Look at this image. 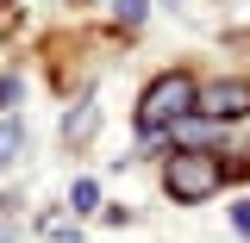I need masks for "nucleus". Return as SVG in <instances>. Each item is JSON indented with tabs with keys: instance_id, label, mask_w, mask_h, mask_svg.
I'll use <instances>...</instances> for the list:
<instances>
[{
	"instance_id": "nucleus-1",
	"label": "nucleus",
	"mask_w": 250,
	"mask_h": 243,
	"mask_svg": "<svg viewBox=\"0 0 250 243\" xmlns=\"http://www.w3.org/2000/svg\"><path fill=\"white\" fill-rule=\"evenodd\" d=\"M194 100H200V88H194V75H182V69H169V75H156L150 88H144V100H138V119H144V131H163V125H182V119H194Z\"/></svg>"
},
{
	"instance_id": "nucleus-2",
	"label": "nucleus",
	"mask_w": 250,
	"mask_h": 243,
	"mask_svg": "<svg viewBox=\"0 0 250 243\" xmlns=\"http://www.w3.org/2000/svg\"><path fill=\"white\" fill-rule=\"evenodd\" d=\"M163 187L182 200V206H194V200H207V193H219V162L207 150H182L169 168H163Z\"/></svg>"
},
{
	"instance_id": "nucleus-3",
	"label": "nucleus",
	"mask_w": 250,
	"mask_h": 243,
	"mask_svg": "<svg viewBox=\"0 0 250 243\" xmlns=\"http://www.w3.org/2000/svg\"><path fill=\"white\" fill-rule=\"evenodd\" d=\"M250 112V81H213L194 100V119H244Z\"/></svg>"
},
{
	"instance_id": "nucleus-4",
	"label": "nucleus",
	"mask_w": 250,
	"mask_h": 243,
	"mask_svg": "<svg viewBox=\"0 0 250 243\" xmlns=\"http://www.w3.org/2000/svg\"><path fill=\"white\" fill-rule=\"evenodd\" d=\"M25 156V125L19 119H0V168H13Z\"/></svg>"
},
{
	"instance_id": "nucleus-5",
	"label": "nucleus",
	"mask_w": 250,
	"mask_h": 243,
	"mask_svg": "<svg viewBox=\"0 0 250 243\" xmlns=\"http://www.w3.org/2000/svg\"><path fill=\"white\" fill-rule=\"evenodd\" d=\"M38 231H44L50 243H82V224H69L62 212H44V218H38Z\"/></svg>"
},
{
	"instance_id": "nucleus-6",
	"label": "nucleus",
	"mask_w": 250,
	"mask_h": 243,
	"mask_svg": "<svg viewBox=\"0 0 250 243\" xmlns=\"http://www.w3.org/2000/svg\"><path fill=\"white\" fill-rule=\"evenodd\" d=\"M94 206H100V187H94V181H75V187H69V212H94Z\"/></svg>"
},
{
	"instance_id": "nucleus-7",
	"label": "nucleus",
	"mask_w": 250,
	"mask_h": 243,
	"mask_svg": "<svg viewBox=\"0 0 250 243\" xmlns=\"http://www.w3.org/2000/svg\"><path fill=\"white\" fill-rule=\"evenodd\" d=\"M0 243H19V231H13V224H0Z\"/></svg>"
}]
</instances>
